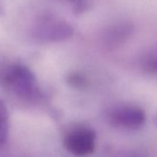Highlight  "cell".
Returning <instances> with one entry per match:
<instances>
[{
  "label": "cell",
  "instance_id": "cell-4",
  "mask_svg": "<svg viewBox=\"0 0 157 157\" xmlns=\"http://www.w3.org/2000/svg\"><path fill=\"white\" fill-rule=\"evenodd\" d=\"M108 123L117 128L137 130L146 122V114L135 105H120L111 108L106 114Z\"/></svg>",
  "mask_w": 157,
  "mask_h": 157
},
{
  "label": "cell",
  "instance_id": "cell-1",
  "mask_svg": "<svg viewBox=\"0 0 157 157\" xmlns=\"http://www.w3.org/2000/svg\"><path fill=\"white\" fill-rule=\"evenodd\" d=\"M2 84L13 96L24 103L35 104L42 99V92L33 71L24 65L13 64L2 74Z\"/></svg>",
  "mask_w": 157,
  "mask_h": 157
},
{
  "label": "cell",
  "instance_id": "cell-6",
  "mask_svg": "<svg viewBox=\"0 0 157 157\" xmlns=\"http://www.w3.org/2000/svg\"><path fill=\"white\" fill-rule=\"evenodd\" d=\"M67 84L76 90H85L88 87V80L85 75L81 72H71L67 76Z\"/></svg>",
  "mask_w": 157,
  "mask_h": 157
},
{
  "label": "cell",
  "instance_id": "cell-5",
  "mask_svg": "<svg viewBox=\"0 0 157 157\" xmlns=\"http://www.w3.org/2000/svg\"><path fill=\"white\" fill-rule=\"evenodd\" d=\"M10 132V115L5 103L0 99V149L7 142Z\"/></svg>",
  "mask_w": 157,
  "mask_h": 157
},
{
  "label": "cell",
  "instance_id": "cell-11",
  "mask_svg": "<svg viewBox=\"0 0 157 157\" xmlns=\"http://www.w3.org/2000/svg\"><path fill=\"white\" fill-rule=\"evenodd\" d=\"M2 11H3V8H2L1 4H0V14H1V13H2Z\"/></svg>",
  "mask_w": 157,
  "mask_h": 157
},
{
  "label": "cell",
  "instance_id": "cell-10",
  "mask_svg": "<svg viewBox=\"0 0 157 157\" xmlns=\"http://www.w3.org/2000/svg\"><path fill=\"white\" fill-rule=\"evenodd\" d=\"M153 121H154L155 126H157V113H156V115L154 116V119H153Z\"/></svg>",
  "mask_w": 157,
  "mask_h": 157
},
{
  "label": "cell",
  "instance_id": "cell-8",
  "mask_svg": "<svg viewBox=\"0 0 157 157\" xmlns=\"http://www.w3.org/2000/svg\"><path fill=\"white\" fill-rule=\"evenodd\" d=\"M73 8L74 13H82L86 11L91 4V0H67Z\"/></svg>",
  "mask_w": 157,
  "mask_h": 157
},
{
  "label": "cell",
  "instance_id": "cell-2",
  "mask_svg": "<svg viewBox=\"0 0 157 157\" xmlns=\"http://www.w3.org/2000/svg\"><path fill=\"white\" fill-rule=\"evenodd\" d=\"M31 33L36 41L41 43H57L69 39L74 34V29L66 20L46 13L35 20Z\"/></svg>",
  "mask_w": 157,
  "mask_h": 157
},
{
  "label": "cell",
  "instance_id": "cell-7",
  "mask_svg": "<svg viewBox=\"0 0 157 157\" xmlns=\"http://www.w3.org/2000/svg\"><path fill=\"white\" fill-rule=\"evenodd\" d=\"M141 69L148 74H157V56H151L144 58L140 64Z\"/></svg>",
  "mask_w": 157,
  "mask_h": 157
},
{
  "label": "cell",
  "instance_id": "cell-9",
  "mask_svg": "<svg viewBox=\"0 0 157 157\" xmlns=\"http://www.w3.org/2000/svg\"><path fill=\"white\" fill-rule=\"evenodd\" d=\"M109 157H146L142 152L134 151V150H125V151H119Z\"/></svg>",
  "mask_w": 157,
  "mask_h": 157
},
{
  "label": "cell",
  "instance_id": "cell-3",
  "mask_svg": "<svg viewBox=\"0 0 157 157\" xmlns=\"http://www.w3.org/2000/svg\"><path fill=\"white\" fill-rule=\"evenodd\" d=\"M63 143L65 149L71 154L85 157L93 154L95 151L96 133L89 127H75L66 133Z\"/></svg>",
  "mask_w": 157,
  "mask_h": 157
}]
</instances>
